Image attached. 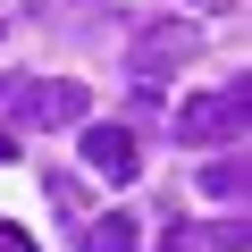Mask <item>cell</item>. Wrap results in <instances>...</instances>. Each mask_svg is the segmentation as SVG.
Instances as JSON below:
<instances>
[{
	"label": "cell",
	"mask_w": 252,
	"mask_h": 252,
	"mask_svg": "<svg viewBox=\"0 0 252 252\" xmlns=\"http://www.w3.org/2000/svg\"><path fill=\"white\" fill-rule=\"evenodd\" d=\"M160 252H193V244H185V227H168V235H160Z\"/></svg>",
	"instance_id": "cell-8"
},
{
	"label": "cell",
	"mask_w": 252,
	"mask_h": 252,
	"mask_svg": "<svg viewBox=\"0 0 252 252\" xmlns=\"http://www.w3.org/2000/svg\"><path fill=\"white\" fill-rule=\"evenodd\" d=\"M0 160H17V143H0Z\"/></svg>",
	"instance_id": "cell-10"
},
{
	"label": "cell",
	"mask_w": 252,
	"mask_h": 252,
	"mask_svg": "<svg viewBox=\"0 0 252 252\" xmlns=\"http://www.w3.org/2000/svg\"><path fill=\"white\" fill-rule=\"evenodd\" d=\"M84 252H135V219H126V210L93 219V227H84Z\"/></svg>",
	"instance_id": "cell-5"
},
{
	"label": "cell",
	"mask_w": 252,
	"mask_h": 252,
	"mask_svg": "<svg viewBox=\"0 0 252 252\" xmlns=\"http://www.w3.org/2000/svg\"><path fill=\"white\" fill-rule=\"evenodd\" d=\"M84 168L109 177V185H135V177H143V152H135L126 126H84Z\"/></svg>",
	"instance_id": "cell-4"
},
{
	"label": "cell",
	"mask_w": 252,
	"mask_h": 252,
	"mask_svg": "<svg viewBox=\"0 0 252 252\" xmlns=\"http://www.w3.org/2000/svg\"><path fill=\"white\" fill-rule=\"evenodd\" d=\"M244 118H252V93L244 84H210L177 109V143H244Z\"/></svg>",
	"instance_id": "cell-1"
},
{
	"label": "cell",
	"mask_w": 252,
	"mask_h": 252,
	"mask_svg": "<svg viewBox=\"0 0 252 252\" xmlns=\"http://www.w3.org/2000/svg\"><path fill=\"white\" fill-rule=\"evenodd\" d=\"M244 185H252L244 160H210V168H202V193H210V202H244Z\"/></svg>",
	"instance_id": "cell-6"
},
{
	"label": "cell",
	"mask_w": 252,
	"mask_h": 252,
	"mask_svg": "<svg viewBox=\"0 0 252 252\" xmlns=\"http://www.w3.org/2000/svg\"><path fill=\"white\" fill-rule=\"evenodd\" d=\"M193 51H202V34L168 17V26H152V34H135V51H126V76H135V84L152 93V84H168V76H177V67H185Z\"/></svg>",
	"instance_id": "cell-2"
},
{
	"label": "cell",
	"mask_w": 252,
	"mask_h": 252,
	"mask_svg": "<svg viewBox=\"0 0 252 252\" xmlns=\"http://www.w3.org/2000/svg\"><path fill=\"white\" fill-rule=\"evenodd\" d=\"M9 93H17V84H0V109H9Z\"/></svg>",
	"instance_id": "cell-9"
},
{
	"label": "cell",
	"mask_w": 252,
	"mask_h": 252,
	"mask_svg": "<svg viewBox=\"0 0 252 252\" xmlns=\"http://www.w3.org/2000/svg\"><path fill=\"white\" fill-rule=\"evenodd\" d=\"M9 101H17L26 126H76V118H84V84H67V76H51V84H17Z\"/></svg>",
	"instance_id": "cell-3"
},
{
	"label": "cell",
	"mask_w": 252,
	"mask_h": 252,
	"mask_svg": "<svg viewBox=\"0 0 252 252\" xmlns=\"http://www.w3.org/2000/svg\"><path fill=\"white\" fill-rule=\"evenodd\" d=\"M0 252H34V244H26V227H0Z\"/></svg>",
	"instance_id": "cell-7"
}]
</instances>
